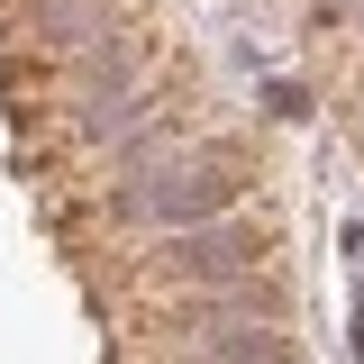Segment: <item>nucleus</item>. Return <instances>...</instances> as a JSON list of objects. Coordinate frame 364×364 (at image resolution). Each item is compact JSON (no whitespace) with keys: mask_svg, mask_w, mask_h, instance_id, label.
Listing matches in <instances>:
<instances>
[{"mask_svg":"<svg viewBox=\"0 0 364 364\" xmlns=\"http://www.w3.org/2000/svg\"><path fill=\"white\" fill-rule=\"evenodd\" d=\"M173 273L200 282V291H246V282H255V237L228 228V219H200V228L173 237Z\"/></svg>","mask_w":364,"mask_h":364,"instance_id":"obj_1","label":"nucleus"}]
</instances>
